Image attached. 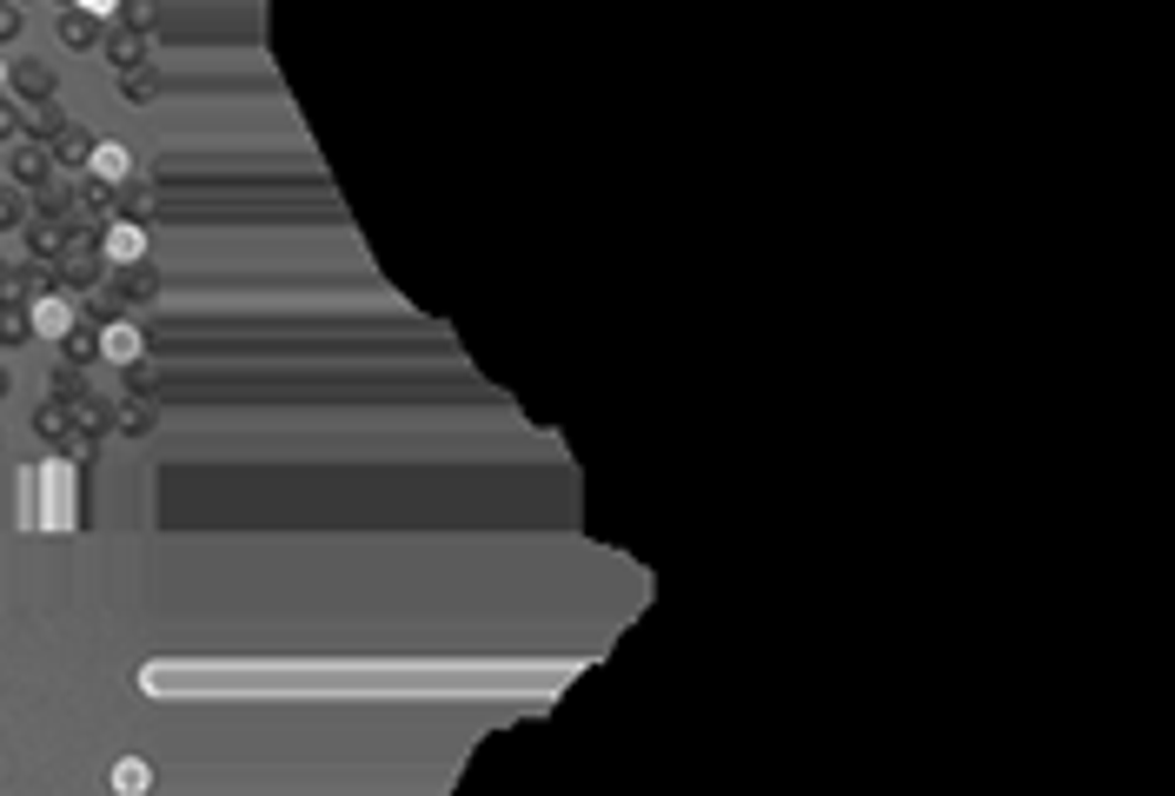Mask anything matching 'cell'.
I'll return each mask as SVG.
<instances>
[{
	"mask_svg": "<svg viewBox=\"0 0 1175 796\" xmlns=\"http://www.w3.org/2000/svg\"><path fill=\"white\" fill-rule=\"evenodd\" d=\"M100 252H106L113 266H140V259H146V226H133V219H113V226L100 232Z\"/></svg>",
	"mask_w": 1175,
	"mask_h": 796,
	"instance_id": "cell-2",
	"label": "cell"
},
{
	"mask_svg": "<svg viewBox=\"0 0 1175 796\" xmlns=\"http://www.w3.org/2000/svg\"><path fill=\"white\" fill-rule=\"evenodd\" d=\"M73 7H80V13H93V20H100V13H120V0H73Z\"/></svg>",
	"mask_w": 1175,
	"mask_h": 796,
	"instance_id": "cell-11",
	"label": "cell"
},
{
	"mask_svg": "<svg viewBox=\"0 0 1175 796\" xmlns=\"http://www.w3.org/2000/svg\"><path fill=\"white\" fill-rule=\"evenodd\" d=\"M86 166H93V179H100V186H120V179L133 173V153H126L120 139H93V153H86Z\"/></svg>",
	"mask_w": 1175,
	"mask_h": 796,
	"instance_id": "cell-3",
	"label": "cell"
},
{
	"mask_svg": "<svg viewBox=\"0 0 1175 796\" xmlns=\"http://www.w3.org/2000/svg\"><path fill=\"white\" fill-rule=\"evenodd\" d=\"M0 93H7V60H0Z\"/></svg>",
	"mask_w": 1175,
	"mask_h": 796,
	"instance_id": "cell-13",
	"label": "cell"
},
{
	"mask_svg": "<svg viewBox=\"0 0 1175 796\" xmlns=\"http://www.w3.org/2000/svg\"><path fill=\"white\" fill-rule=\"evenodd\" d=\"M60 33H66V46H93V13H80V7H73Z\"/></svg>",
	"mask_w": 1175,
	"mask_h": 796,
	"instance_id": "cell-8",
	"label": "cell"
},
{
	"mask_svg": "<svg viewBox=\"0 0 1175 796\" xmlns=\"http://www.w3.org/2000/svg\"><path fill=\"white\" fill-rule=\"evenodd\" d=\"M60 345H66V359H93L100 352V339H86V332H66Z\"/></svg>",
	"mask_w": 1175,
	"mask_h": 796,
	"instance_id": "cell-9",
	"label": "cell"
},
{
	"mask_svg": "<svg viewBox=\"0 0 1175 796\" xmlns=\"http://www.w3.org/2000/svg\"><path fill=\"white\" fill-rule=\"evenodd\" d=\"M53 146H60V159H86L93 153V139L80 126H53Z\"/></svg>",
	"mask_w": 1175,
	"mask_h": 796,
	"instance_id": "cell-7",
	"label": "cell"
},
{
	"mask_svg": "<svg viewBox=\"0 0 1175 796\" xmlns=\"http://www.w3.org/2000/svg\"><path fill=\"white\" fill-rule=\"evenodd\" d=\"M140 325H126V319H113L106 332H100V359H113V365H140Z\"/></svg>",
	"mask_w": 1175,
	"mask_h": 796,
	"instance_id": "cell-5",
	"label": "cell"
},
{
	"mask_svg": "<svg viewBox=\"0 0 1175 796\" xmlns=\"http://www.w3.org/2000/svg\"><path fill=\"white\" fill-rule=\"evenodd\" d=\"M106 790H113V796H146V790H153V764H146V757H113Z\"/></svg>",
	"mask_w": 1175,
	"mask_h": 796,
	"instance_id": "cell-4",
	"label": "cell"
},
{
	"mask_svg": "<svg viewBox=\"0 0 1175 796\" xmlns=\"http://www.w3.org/2000/svg\"><path fill=\"white\" fill-rule=\"evenodd\" d=\"M0 392H7V372H0Z\"/></svg>",
	"mask_w": 1175,
	"mask_h": 796,
	"instance_id": "cell-14",
	"label": "cell"
},
{
	"mask_svg": "<svg viewBox=\"0 0 1175 796\" xmlns=\"http://www.w3.org/2000/svg\"><path fill=\"white\" fill-rule=\"evenodd\" d=\"M7 80H13V86H20V93H27V100H47V93H53V73H47V66H40V60H27V66H13V73H7Z\"/></svg>",
	"mask_w": 1175,
	"mask_h": 796,
	"instance_id": "cell-6",
	"label": "cell"
},
{
	"mask_svg": "<svg viewBox=\"0 0 1175 796\" xmlns=\"http://www.w3.org/2000/svg\"><path fill=\"white\" fill-rule=\"evenodd\" d=\"M20 33V7H0V40H13Z\"/></svg>",
	"mask_w": 1175,
	"mask_h": 796,
	"instance_id": "cell-10",
	"label": "cell"
},
{
	"mask_svg": "<svg viewBox=\"0 0 1175 796\" xmlns=\"http://www.w3.org/2000/svg\"><path fill=\"white\" fill-rule=\"evenodd\" d=\"M27 332H33V339H66V332H73V306H66V292H33V306H27Z\"/></svg>",
	"mask_w": 1175,
	"mask_h": 796,
	"instance_id": "cell-1",
	"label": "cell"
},
{
	"mask_svg": "<svg viewBox=\"0 0 1175 796\" xmlns=\"http://www.w3.org/2000/svg\"><path fill=\"white\" fill-rule=\"evenodd\" d=\"M13 219H20V199H13V193H0V226H13Z\"/></svg>",
	"mask_w": 1175,
	"mask_h": 796,
	"instance_id": "cell-12",
	"label": "cell"
}]
</instances>
